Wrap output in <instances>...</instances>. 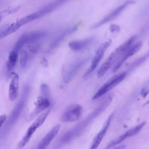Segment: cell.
Masks as SVG:
<instances>
[{"label":"cell","instance_id":"2","mask_svg":"<svg viewBox=\"0 0 149 149\" xmlns=\"http://www.w3.org/2000/svg\"><path fill=\"white\" fill-rule=\"evenodd\" d=\"M29 90H30L28 87H24V88L23 91V94H22V98L20 100L19 102H18L17 103V104L13 108V111L11 112V113L9 116V118H8L7 122H6V125L4 126L3 132L2 133H3L5 131L8 132L9 130V129L10 128H11L18 120V119H19L24 106H25V104H26L27 97H28Z\"/></svg>","mask_w":149,"mask_h":149},{"label":"cell","instance_id":"21","mask_svg":"<svg viewBox=\"0 0 149 149\" xmlns=\"http://www.w3.org/2000/svg\"><path fill=\"white\" fill-rule=\"evenodd\" d=\"M136 37L137 36L136 35L130 37L125 42H123L122 44H121L120 46H119L117 48L115 49L119 53L120 56H121L131 45H133L134 41L136 38Z\"/></svg>","mask_w":149,"mask_h":149},{"label":"cell","instance_id":"22","mask_svg":"<svg viewBox=\"0 0 149 149\" xmlns=\"http://www.w3.org/2000/svg\"><path fill=\"white\" fill-rule=\"evenodd\" d=\"M20 26L19 25L17 22H16L15 23H13L0 33V38H4L7 36L16 31L20 29Z\"/></svg>","mask_w":149,"mask_h":149},{"label":"cell","instance_id":"6","mask_svg":"<svg viewBox=\"0 0 149 149\" xmlns=\"http://www.w3.org/2000/svg\"><path fill=\"white\" fill-rule=\"evenodd\" d=\"M82 107L78 104L70 106L61 116L62 122H73L77 120L81 116Z\"/></svg>","mask_w":149,"mask_h":149},{"label":"cell","instance_id":"27","mask_svg":"<svg viewBox=\"0 0 149 149\" xmlns=\"http://www.w3.org/2000/svg\"><path fill=\"white\" fill-rule=\"evenodd\" d=\"M41 90L42 95L48 98V97L49 96V90L48 87L46 84H42L41 86Z\"/></svg>","mask_w":149,"mask_h":149},{"label":"cell","instance_id":"18","mask_svg":"<svg viewBox=\"0 0 149 149\" xmlns=\"http://www.w3.org/2000/svg\"><path fill=\"white\" fill-rule=\"evenodd\" d=\"M77 29V26L75 25L72 27L68 28L67 29H66L63 32H62L56 39L53 42V43L52 44V45H51V48L52 49L56 48V47H58L60 43L62 41V40H63V39L68 35L73 33V32H74Z\"/></svg>","mask_w":149,"mask_h":149},{"label":"cell","instance_id":"5","mask_svg":"<svg viewBox=\"0 0 149 149\" xmlns=\"http://www.w3.org/2000/svg\"><path fill=\"white\" fill-rule=\"evenodd\" d=\"M135 3V1L129 0L120 5L119 6L115 8L114 10H113L112 12H111L109 14H108L106 16H105L104 18H102L101 20L97 22L96 23L94 24L91 28V29H97L101 26L115 19L116 17H117L129 5L133 4Z\"/></svg>","mask_w":149,"mask_h":149},{"label":"cell","instance_id":"1","mask_svg":"<svg viewBox=\"0 0 149 149\" xmlns=\"http://www.w3.org/2000/svg\"><path fill=\"white\" fill-rule=\"evenodd\" d=\"M112 101V97L108 96L82 122L76 125L74 127L66 132L60 139V143L62 144L69 143L76 137H78L85 130V129L101 113L105 110Z\"/></svg>","mask_w":149,"mask_h":149},{"label":"cell","instance_id":"23","mask_svg":"<svg viewBox=\"0 0 149 149\" xmlns=\"http://www.w3.org/2000/svg\"><path fill=\"white\" fill-rule=\"evenodd\" d=\"M18 52L13 50L10 52L7 62V69L9 71L12 70L15 66L18 59Z\"/></svg>","mask_w":149,"mask_h":149},{"label":"cell","instance_id":"14","mask_svg":"<svg viewBox=\"0 0 149 149\" xmlns=\"http://www.w3.org/2000/svg\"><path fill=\"white\" fill-rule=\"evenodd\" d=\"M88 59V58H84L82 59L79 60L77 62L73 63L69 66L67 70L65 72V74L63 77V79L65 82H68L71 80L74 74L78 71V70L81 68L85 63Z\"/></svg>","mask_w":149,"mask_h":149},{"label":"cell","instance_id":"20","mask_svg":"<svg viewBox=\"0 0 149 149\" xmlns=\"http://www.w3.org/2000/svg\"><path fill=\"white\" fill-rule=\"evenodd\" d=\"M36 130L30 126L28 129L26 130L24 135L22 137V139L20 140L17 146V149H21L24 147L30 141L31 136L34 134Z\"/></svg>","mask_w":149,"mask_h":149},{"label":"cell","instance_id":"11","mask_svg":"<svg viewBox=\"0 0 149 149\" xmlns=\"http://www.w3.org/2000/svg\"><path fill=\"white\" fill-rule=\"evenodd\" d=\"M119 56H120V55L116 49H115L110 54V55L107 58L106 61L103 63V64L101 65V66L99 68V69L97 71V76L98 78L101 77L107 73L109 69L116 62L118 58H119Z\"/></svg>","mask_w":149,"mask_h":149},{"label":"cell","instance_id":"17","mask_svg":"<svg viewBox=\"0 0 149 149\" xmlns=\"http://www.w3.org/2000/svg\"><path fill=\"white\" fill-rule=\"evenodd\" d=\"M45 35L46 33L44 31H34L30 33H26L22 34V36L23 37L26 44L36 42L37 40L43 38Z\"/></svg>","mask_w":149,"mask_h":149},{"label":"cell","instance_id":"8","mask_svg":"<svg viewBox=\"0 0 149 149\" xmlns=\"http://www.w3.org/2000/svg\"><path fill=\"white\" fill-rule=\"evenodd\" d=\"M145 124H146V122H143L140 123L139 125H138L132 128L129 129L124 134L120 135V136L116 137V139H115L113 140H112L111 141H110L109 143V144L107 145L106 148H108L109 147L116 146V145L119 144V143H120L121 142H122L123 140H125L127 137H130L132 136H134L136 135L143 129V127L144 126Z\"/></svg>","mask_w":149,"mask_h":149},{"label":"cell","instance_id":"10","mask_svg":"<svg viewBox=\"0 0 149 149\" xmlns=\"http://www.w3.org/2000/svg\"><path fill=\"white\" fill-rule=\"evenodd\" d=\"M113 113H111L104 123L102 127L101 128V130L98 133V134L94 137V138L93 140V141L91 143V144L89 148V149H97L99 145L101 143L102 140H103L104 136H105L107 130L109 128V126L110 125L111 122L112 120V119L113 118Z\"/></svg>","mask_w":149,"mask_h":149},{"label":"cell","instance_id":"3","mask_svg":"<svg viewBox=\"0 0 149 149\" xmlns=\"http://www.w3.org/2000/svg\"><path fill=\"white\" fill-rule=\"evenodd\" d=\"M127 74V73L126 72H122L113 76L98 89L97 93L93 95V100H96L105 94L116 85L119 84L125 78Z\"/></svg>","mask_w":149,"mask_h":149},{"label":"cell","instance_id":"7","mask_svg":"<svg viewBox=\"0 0 149 149\" xmlns=\"http://www.w3.org/2000/svg\"><path fill=\"white\" fill-rule=\"evenodd\" d=\"M143 43L141 41H139L133 45H131L120 56L119 59L116 62V64L115 65L112 72H116L122 65V64L130 56L134 55L136 53H137L141 48Z\"/></svg>","mask_w":149,"mask_h":149},{"label":"cell","instance_id":"29","mask_svg":"<svg viewBox=\"0 0 149 149\" xmlns=\"http://www.w3.org/2000/svg\"><path fill=\"white\" fill-rule=\"evenodd\" d=\"M6 120V116L5 114H3L0 116V129Z\"/></svg>","mask_w":149,"mask_h":149},{"label":"cell","instance_id":"15","mask_svg":"<svg viewBox=\"0 0 149 149\" xmlns=\"http://www.w3.org/2000/svg\"><path fill=\"white\" fill-rule=\"evenodd\" d=\"M93 37H88L83 40L72 41L69 43V48L74 51H80L89 46L94 41Z\"/></svg>","mask_w":149,"mask_h":149},{"label":"cell","instance_id":"13","mask_svg":"<svg viewBox=\"0 0 149 149\" xmlns=\"http://www.w3.org/2000/svg\"><path fill=\"white\" fill-rule=\"evenodd\" d=\"M60 127L59 124L55 125L41 140L36 149H46L58 134Z\"/></svg>","mask_w":149,"mask_h":149},{"label":"cell","instance_id":"31","mask_svg":"<svg viewBox=\"0 0 149 149\" xmlns=\"http://www.w3.org/2000/svg\"><path fill=\"white\" fill-rule=\"evenodd\" d=\"M2 17H2V16H1L0 15V22L2 20Z\"/></svg>","mask_w":149,"mask_h":149},{"label":"cell","instance_id":"26","mask_svg":"<svg viewBox=\"0 0 149 149\" xmlns=\"http://www.w3.org/2000/svg\"><path fill=\"white\" fill-rule=\"evenodd\" d=\"M20 9V6H11L10 8H9L8 9L0 12V15L2 17L7 16L8 15L13 13L16 12H17L19 9Z\"/></svg>","mask_w":149,"mask_h":149},{"label":"cell","instance_id":"16","mask_svg":"<svg viewBox=\"0 0 149 149\" xmlns=\"http://www.w3.org/2000/svg\"><path fill=\"white\" fill-rule=\"evenodd\" d=\"M68 0H55L54 1L49 3L44 7L41 10L36 12L38 19L44 16L45 15L49 13L50 12L54 10L55 9L60 6L62 4L64 3Z\"/></svg>","mask_w":149,"mask_h":149},{"label":"cell","instance_id":"30","mask_svg":"<svg viewBox=\"0 0 149 149\" xmlns=\"http://www.w3.org/2000/svg\"><path fill=\"white\" fill-rule=\"evenodd\" d=\"M148 104H149V100H147L144 104V106H145V105H148Z\"/></svg>","mask_w":149,"mask_h":149},{"label":"cell","instance_id":"9","mask_svg":"<svg viewBox=\"0 0 149 149\" xmlns=\"http://www.w3.org/2000/svg\"><path fill=\"white\" fill-rule=\"evenodd\" d=\"M35 107L29 116V120L37 116L42 112L45 111L50 106V100L43 95L38 97L35 102Z\"/></svg>","mask_w":149,"mask_h":149},{"label":"cell","instance_id":"28","mask_svg":"<svg viewBox=\"0 0 149 149\" xmlns=\"http://www.w3.org/2000/svg\"><path fill=\"white\" fill-rule=\"evenodd\" d=\"M126 147V146L125 144H122V145H119V146H115L111 147H109L108 148H106V149H125Z\"/></svg>","mask_w":149,"mask_h":149},{"label":"cell","instance_id":"24","mask_svg":"<svg viewBox=\"0 0 149 149\" xmlns=\"http://www.w3.org/2000/svg\"><path fill=\"white\" fill-rule=\"evenodd\" d=\"M149 58V50L143 56L139 58V59H137V60H136L134 62H133L132 65L130 66L129 68L127 70V72H130L132 70H133L134 69H136L137 67H138L139 66H140L141 64H142L143 63H144L147 59H148V58Z\"/></svg>","mask_w":149,"mask_h":149},{"label":"cell","instance_id":"19","mask_svg":"<svg viewBox=\"0 0 149 149\" xmlns=\"http://www.w3.org/2000/svg\"><path fill=\"white\" fill-rule=\"evenodd\" d=\"M50 111L51 110L48 109H46L45 111L42 112L41 113H40L38 116V117L35 119V120L33 122V123L30 125V126L36 130L39 127H40L43 124V123L44 122V121L45 120L48 116L49 115Z\"/></svg>","mask_w":149,"mask_h":149},{"label":"cell","instance_id":"4","mask_svg":"<svg viewBox=\"0 0 149 149\" xmlns=\"http://www.w3.org/2000/svg\"><path fill=\"white\" fill-rule=\"evenodd\" d=\"M111 44V41L109 40L108 41H106V42H104L100 46V47L97 50L94 56L93 57V58L92 59V61H91L90 67L88 68L87 70L84 74L83 78L84 79H86L88 77V76H89L90 74H91L92 72L95 69V68L97 67L100 61L102 58L105 51L110 46Z\"/></svg>","mask_w":149,"mask_h":149},{"label":"cell","instance_id":"25","mask_svg":"<svg viewBox=\"0 0 149 149\" xmlns=\"http://www.w3.org/2000/svg\"><path fill=\"white\" fill-rule=\"evenodd\" d=\"M20 53V57H19V61H20V64L22 67H24L27 62L28 59V54L27 52L24 49H21L19 52Z\"/></svg>","mask_w":149,"mask_h":149},{"label":"cell","instance_id":"12","mask_svg":"<svg viewBox=\"0 0 149 149\" xmlns=\"http://www.w3.org/2000/svg\"><path fill=\"white\" fill-rule=\"evenodd\" d=\"M11 80L9 84L8 95L10 101L15 100L19 94V77L18 74L15 72L11 73Z\"/></svg>","mask_w":149,"mask_h":149}]
</instances>
